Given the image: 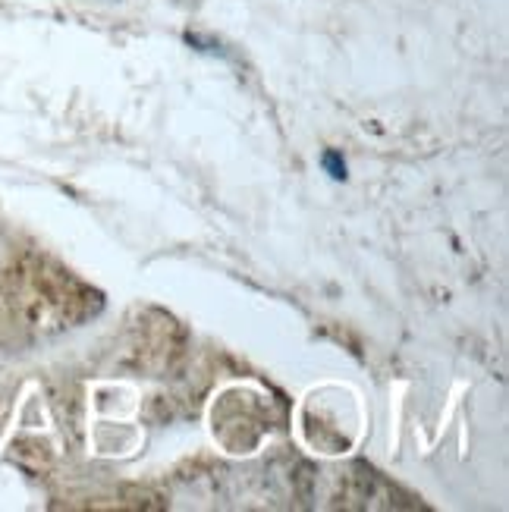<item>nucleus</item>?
Masks as SVG:
<instances>
[{
  "instance_id": "obj_1",
  "label": "nucleus",
  "mask_w": 509,
  "mask_h": 512,
  "mask_svg": "<svg viewBox=\"0 0 509 512\" xmlns=\"http://www.w3.org/2000/svg\"><path fill=\"white\" fill-rule=\"evenodd\" d=\"M324 164L330 167V176H337V180H340V176H346V167L340 164V158H337V154H327V158H324Z\"/></svg>"
}]
</instances>
